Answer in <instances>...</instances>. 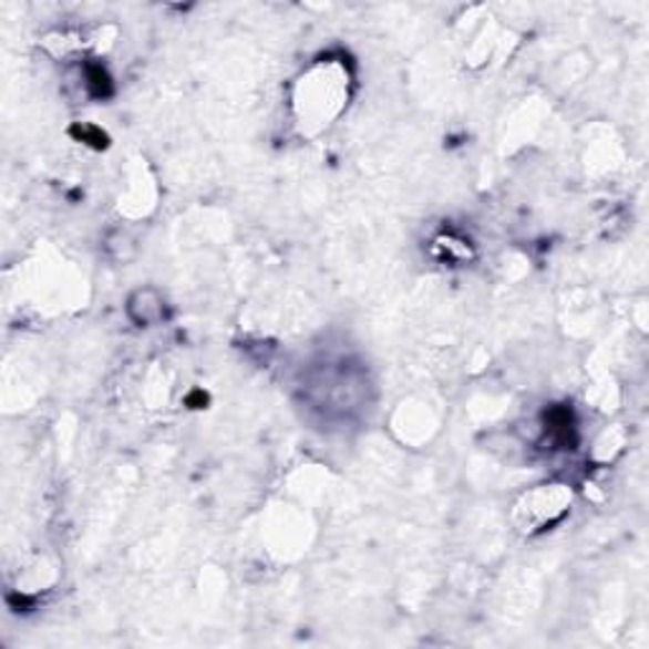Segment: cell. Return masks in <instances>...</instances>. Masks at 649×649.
Segmentation results:
<instances>
[{"label":"cell","mask_w":649,"mask_h":649,"mask_svg":"<svg viewBox=\"0 0 649 649\" xmlns=\"http://www.w3.org/2000/svg\"><path fill=\"white\" fill-rule=\"evenodd\" d=\"M568 499H571V495H568L560 485H543L540 490H535V493L523 497V503L517 505V513L525 515L523 525H530L528 530H535L540 528V525L556 521V517L566 511Z\"/></svg>","instance_id":"1"}]
</instances>
